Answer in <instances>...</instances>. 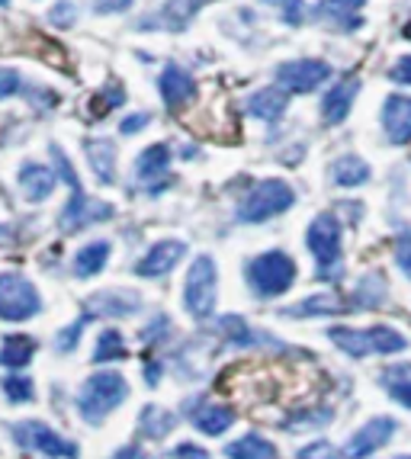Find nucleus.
Instances as JSON below:
<instances>
[{
  "mask_svg": "<svg viewBox=\"0 0 411 459\" xmlns=\"http://www.w3.org/2000/svg\"><path fill=\"white\" fill-rule=\"evenodd\" d=\"M126 398H129L126 376L116 369H103V373H93L84 383V389L77 392V411L87 424H100L107 421V414L116 411Z\"/></svg>",
  "mask_w": 411,
  "mask_h": 459,
  "instance_id": "nucleus-1",
  "label": "nucleus"
},
{
  "mask_svg": "<svg viewBox=\"0 0 411 459\" xmlns=\"http://www.w3.org/2000/svg\"><path fill=\"white\" fill-rule=\"evenodd\" d=\"M299 276V267L286 251H267V254H258L248 261L244 267V280L251 286L254 296L260 299H276L283 292H290L293 283H296Z\"/></svg>",
  "mask_w": 411,
  "mask_h": 459,
  "instance_id": "nucleus-2",
  "label": "nucleus"
},
{
  "mask_svg": "<svg viewBox=\"0 0 411 459\" xmlns=\"http://www.w3.org/2000/svg\"><path fill=\"white\" fill-rule=\"evenodd\" d=\"M293 206H296V190H293L286 180H280V177H270V180H260V184L241 199L238 222L258 225V222H267V219H276V215H283Z\"/></svg>",
  "mask_w": 411,
  "mask_h": 459,
  "instance_id": "nucleus-3",
  "label": "nucleus"
},
{
  "mask_svg": "<svg viewBox=\"0 0 411 459\" xmlns=\"http://www.w3.org/2000/svg\"><path fill=\"white\" fill-rule=\"evenodd\" d=\"M215 299H219V270L209 254H199L193 267L187 270V286H183V308L190 318L206 322L215 312Z\"/></svg>",
  "mask_w": 411,
  "mask_h": 459,
  "instance_id": "nucleus-4",
  "label": "nucleus"
},
{
  "mask_svg": "<svg viewBox=\"0 0 411 459\" xmlns=\"http://www.w3.org/2000/svg\"><path fill=\"white\" fill-rule=\"evenodd\" d=\"M305 245L315 254L319 276H337L341 273V245H344V225L337 222L335 212H319L309 225Z\"/></svg>",
  "mask_w": 411,
  "mask_h": 459,
  "instance_id": "nucleus-5",
  "label": "nucleus"
},
{
  "mask_svg": "<svg viewBox=\"0 0 411 459\" xmlns=\"http://www.w3.org/2000/svg\"><path fill=\"white\" fill-rule=\"evenodd\" d=\"M42 312V296L23 273H0V318L30 322Z\"/></svg>",
  "mask_w": 411,
  "mask_h": 459,
  "instance_id": "nucleus-6",
  "label": "nucleus"
},
{
  "mask_svg": "<svg viewBox=\"0 0 411 459\" xmlns=\"http://www.w3.org/2000/svg\"><path fill=\"white\" fill-rule=\"evenodd\" d=\"M335 74V68L325 58H293L276 68V84L286 93H312Z\"/></svg>",
  "mask_w": 411,
  "mask_h": 459,
  "instance_id": "nucleus-7",
  "label": "nucleus"
},
{
  "mask_svg": "<svg viewBox=\"0 0 411 459\" xmlns=\"http://www.w3.org/2000/svg\"><path fill=\"white\" fill-rule=\"evenodd\" d=\"M10 430H13L16 444L26 446V450H36V453H42V456H52V459H77V446L71 444L68 437H61L58 430H52L42 421H23Z\"/></svg>",
  "mask_w": 411,
  "mask_h": 459,
  "instance_id": "nucleus-8",
  "label": "nucleus"
},
{
  "mask_svg": "<svg viewBox=\"0 0 411 459\" xmlns=\"http://www.w3.org/2000/svg\"><path fill=\"white\" fill-rule=\"evenodd\" d=\"M113 212L116 209L109 206V203H103V199H91L84 190H74V196L65 203V209H61L58 225H61V231L74 235V231L87 229V225H97V222L113 219Z\"/></svg>",
  "mask_w": 411,
  "mask_h": 459,
  "instance_id": "nucleus-9",
  "label": "nucleus"
},
{
  "mask_svg": "<svg viewBox=\"0 0 411 459\" xmlns=\"http://www.w3.org/2000/svg\"><path fill=\"white\" fill-rule=\"evenodd\" d=\"M213 0H164L154 13L138 20V30H168V32H183L187 26L199 16V10L209 7Z\"/></svg>",
  "mask_w": 411,
  "mask_h": 459,
  "instance_id": "nucleus-10",
  "label": "nucleus"
},
{
  "mask_svg": "<svg viewBox=\"0 0 411 459\" xmlns=\"http://www.w3.org/2000/svg\"><path fill=\"white\" fill-rule=\"evenodd\" d=\"M136 180L138 186H145L148 193H161L171 186V145L158 142V145H148L145 152L136 158Z\"/></svg>",
  "mask_w": 411,
  "mask_h": 459,
  "instance_id": "nucleus-11",
  "label": "nucleus"
},
{
  "mask_svg": "<svg viewBox=\"0 0 411 459\" xmlns=\"http://www.w3.org/2000/svg\"><path fill=\"white\" fill-rule=\"evenodd\" d=\"M398 424L392 421V418H386V414H380V418H370V421L363 424V428L357 430V434L347 440V446H344V456L351 459H366L373 456L376 450H382V446L396 437Z\"/></svg>",
  "mask_w": 411,
  "mask_h": 459,
  "instance_id": "nucleus-12",
  "label": "nucleus"
},
{
  "mask_svg": "<svg viewBox=\"0 0 411 459\" xmlns=\"http://www.w3.org/2000/svg\"><path fill=\"white\" fill-rule=\"evenodd\" d=\"M158 91H161V100H164V107L168 109H187L197 100V81L187 68L180 65H164L161 68V77H158Z\"/></svg>",
  "mask_w": 411,
  "mask_h": 459,
  "instance_id": "nucleus-13",
  "label": "nucleus"
},
{
  "mask_svg": "<svg viewBox=\"0 0 411 459\" xmlns=\"http://www.w3.org/2000/svg\"><path fill=\"white\" fill-rule=\"evenodd\" d=\"M363 7L366 0H319L312 16L328 30L357 32L363 26Z\"/></svg>",
  "mask_w": 411,
  "mask_h": 459,
  "instance_id": "nucleus-14",
  "label": "nucleus"
},
{
  "mask_svg": "<svg viewBox=\"0 0 411 459\" xmlns=\"http://www.w3.org/2000/svg\"><path fill=\"white\" fill-rule=\"evenodd\" d=\"M183 254H187L183 241H177V238H164V241H158V245L148 247L145 257L136 264V276H145V280H154V276H168L171 270H174L177 264L183 261Z\"/></svg>",
  "mask_w": 411,
  "mask_h": 459,
  "instance_id": "nucleus-15",
  "label": "nucleus"
},
{
  "mask_svg": "<svg viewBox=\"0 0 411 459\" xmlns=\"http://www.w3.org/2000/svg\"><path fill=\"white\" fill-rule=\"evenodd\" d=\"M382 129L392 145H408L411 142V97L392 93L382 103Z\"/></svg>",
  "mask_w": 411,
  "mask_h": 459,
  "instance_id": "nucleus-16",
  "label": "nucleus"
},
{
  "mask_svg": "<svg viewBox=\"0 0 411 459\" xmlns=\"http://www.w3.org/2000/svg\"><path fill=\"white\" fill-rule=\"evenodd\" d=\"M16 184L23 190L26 203H46L48 196L55 193V184H58V174L46 168V164L39 161H26L16 174Z\"/></svg>",
  "mask_w": 411,
  "mask_h": 459,
  "instance_id": "nucleus-17",
  "label": "nucleus"
},
{
  "mask_svg": "<svg viewBox=\"0 0 411 459\" xmlns=\"http://www.w3.org/2000/svg\"><path fill=\"white\" fill-rule=\"evenodd\" d=\"M87 306L93 308L91 315H109V318H132L142 308V296L132 290H103L97 296L87 299Z\"/></svg>",
  "mask_w": 411,
  "mask_h": 459,
  "instance_id": "nucleus-18",
  "label": "nucleus"
},
{
  "mask_svg": "<svg viewBox=\"0 0 411 459\" xmlns=\"http://www.w3.org/2000/svg\"><path fill=\"white\" fill-rule=\"evenodd\" d=\"M360 93V81L357 77H351V81H341V84H335L331 91L321 97V119H325L328 126H337L347 119V113H351L354 100H357Z\"/></svg>",
  "mask_w": 411,
  "mask_h": 459,
  "instance_id": "nucleus-19",
  "label": "nucleus"
},
{
  "mask_svg": "<svg viewBox=\"0 0 411 459\" xmlns=\"http://www.w3.org/2000/svg\"><path fill=\"white\" fill-rule=\"evenodd\" d=\"M286 107H290V103H286V93L276 91V87H260V91H254L251 97H248V113L267 126L280 123Z\"/></svg>",
  "mask_w": 411,
  "mask_h": 459,
  "instance_id": "nucleus-20",
  "label": "nucleus"
},
{
  "mask_svg": "<svg viewBox=\"0 0 411 459\" xmlns=\"http://www.w3.org/2000/svg\"><path fill=\"white\" fill-rule=\"evenodd\" d=\"M87 164L103 186L116 184V145L109 138H87Z\"/></svg>",
  "mask_w": 411,
  "mask_h": 459,
  "instance_id": "nucleus-21",
  "label": "nucleus"
},
{
  "mask_svg": "<svg viewBox=\"0 0 411 459\" xmlns=\"http://www.w3.org/2000/svg\"><path fill=\"white\" fill-rule=\"evenodd\" d=\"M190 421H193V428L203 430V434L219 437L235 424V411H232L229 405H215V402H209V405H199L197 411L190 414Z\"/></svg>",
  "mask_w": 411,
  "mask_h": 459,
  "instance_id": "nucleus-22",
  "label": "nucleus"
},
{
  "mask_svg": "<svg viewBox=\"0 0 411 459\" xmlns=\"http://www.w3.org/2000/svg\"><path fill=\"white\" fill-rule=\"evenodd\" d=\"M36 351H39V341L32 334H7L4 344H0V367L23 369L36 357Z\"/></svg>",
  "mask_w": 411,
  "mask_h": 459,
  "instance_id": "nucleus-23",
  "label": "nucleus"
},
{
  "mask_svg": "<svg viewBox=\"0 0 411 459\" xmlns=\"http://www.w3.org/2000/svg\"><path fill=\"white\" fill-rule=\"evenodd\" d=\"M109 241H91V245H84L81 251L74 254V276L77 280H91V276H97L100 270L109 264Z\"/></svg>",
  "mask_w": 411,
  "mask_h": 459,
  "instance_id": "nucleus-24",
  "label": "nucleus"
},
{
  "mask_svg": "<svg viewBox=\"0 0 411 459\" xmlns=\"http://www.w3.org/2000/svg\"><path fill=\"white\" fill-rule=\"evenodd\" d=\"M373 177V168L357 158V154H341L335 164H331V180L337 186H363L366 180Z\"/></svg>",
  "mask_w": 411,
  "mask_h": 459,
  "instance_id": "nucleus-25",
  "label": "nucleus"
},
{
  "mask_svg": "<svg viewBox=\"0 0 411 459\" xmlns=\"http://www.w3.org/2000/svg\"><path fill=\"white\" fill-rule=\"evenodd\" d=\"M225 456L229 459H280L276 446L260 434H244L238 437L235 444L225 446Z\"/></svg>",
  "mask_w": 411,
  "mask_h": 459,
  "instance_id": "nucleus-26",
  "label": "nucleus"
},
{
  "mask_svg": "<svg viewBox=\"0 0 411 459\" xmlns=\"http://www.w3.org/2000/svg\"><path fill=\"white\" fill-rule=\"evenodd\" d=\"M174 428H177V414L164 411L158 405L142 408V414H138V434L148 437V440H164Z\"/></svg>",
  "mask_w": 411,
  "mask_h": 459,
  "instance_id": "nucleus-27",
  "label": "nucleus"
},
{
  "mask_svg": "<svg viewBox=\"0 0 411 459\" xmlns=\"http://www.w3.org/2000/svg\"><path fill=\"white\" fill-rule=\"evenodd\" d=\"M328 337H331V344H337L347 357H354V360H363V357L373 353V347H370V334H366V331L341 328V325H335V328H328Z\"/></svg>",
  "mask_w": 411,
  "mask_h": 459,
  "instance_id": "nucleus-28",
  "label": "nucleus"
},
{
  "mask_svg": "<svg viewBox=\"0 0 411 459\" xmlns=\"http://www.w3.org/2000/svg\"><path fill=\"white\" fill-rule=\"evenodd\" d=\"M337 312H344V302L335 292H319V296H309L286 308V315H293V318H319V315H337Z\"/></svg>",
  "mask_w": 411,
  "mask_h": 459,
  "instance_id": "nucleus-29",
  "label": "nucleus"
},
{
  "mask_svg": "<svg viewBox=\"0 0 411 459\" xmlns=\"http://www.w3.org/2000/svg\"><path fill=\"white\" fill-rule=\"evenodd\" d=\"M382 385L402 408H411V363H396L382 373Z\"/></svg>",
  "mask_w": 411,
  "mask_h": 459,
  "instance_id": "nucleus-30",
  "label": "nucleus"
},
{
  "mask_svg": "<svg viewBox=\"0 0 411 459\" xmlns=\"http://www.w3.org/2000/svg\"><path fill=\"white\" fill-rule=\"evenodd\" d=\"M386 299V280L380 273L363 276V283L357 286V292L351 296L354 312H366V308H376Z\"/></svg>",
  "mask_w": 411,
  "mask_h": 459,
  "instance_id": "nucleus-31",
  "label": "nucleus"
},
{
  "mask_svg": "<svg viewBox=\"0 0 411 459\" xmlns=\"http://www.w3.org/2000/svg\"><path fill=\"white\" fill-rule=\"evenodd\" d=\"M126 337L116 328L100 331L97 347H93V363H109V360H126Z\"/></svg>",
  "mask_w": 411,
  "mask_h": 459,
  "instance_id": "nucleus-32",
  "label": "nucleus"
},
{
  "mask_svg": "<svg viewBox=\"0 0 411 459\" xmlns=\"http://www.w3.org/2000/svg\"><path fill=\"white\" fill-rule=\"evenodd\" d=\"M366 334H370L373 353H382V357H389V353H402L405 347H408V341H405L396 328H389V325H373V328H366Z\"/></svg>",
  "mask_w": 411,
  "mask_h": 459,
  "instance_id": "nucleus-33",
  "label": "nucleus"
},
{
  "mask_svg": "<svg viewBox=\"0 0 411 459\" xmlns=\"http://www.w3.org/2000/svg\"><path fill=\"white\" fill-rule=\"evenodd\" d=\"M122 103H126V87H122L119 81H113V84H107L103 91L91 97V119H100V116L113 113V109H119Z\"/></svg>",
  "mask_w": 411,
  "mask_h": 459,
  "instance_id": "nucleus-34",
  "label": "nucleus"
},
{
  "mask_svg": "<svg viewBox=\"0 0 411 459\" xmlns=\"http://www.w3.org/2000/svg\"><path fill=\"white\" fill-rule=\"evenodd\" d=\"M0 389H4V395H7L13 405H20V402H32V398H36V389H32V383L26 379V376H7V379L0 383Z\"/></svg>",
  "mask_w": 411,
  "mask_h": 459,
  "instance_id": "nucleus-35",
  "label": "nucleus"
},
{
  "mask_svg": "<svg viewBox=\"0 0 411 459\" xmlns=\"http://www.w3.org/2000/svg\"><path fill=\"white\" fill-rule=\"evenodd\" d=\"M267 7L280 10V20L286 26H302L305 20V0H264Z\"/></svg>",
  "mask_w": 411,
  "mask_h": 459,
  "instance_id": "nucleus-36",
  "label": "nucleus"
},
{
  "mask_svg": "<svg viewBox=\"0 0 411 459\" xmlns=\"http://www.w3.org/2000/svg\"><path fill=\"white\" fill-rule=\"evenodd\" d=\"M48 152H52V161H55V170H58V177H61V184H68L71 190H81V180H77L74 168H71V161L65 158V152H61L55 142L48 145Z\"/></svg>",
  "mask_w": 411,
  "mask_h": 459,
  "instance_id": "nucleus-37",
  "label": "nucleus"
},
{
  "mask_svg": "<svg viewBox=\"0 0 411 459\" xmlns=\"http://www.w3.org/2000/svg\"><path fill=\"white\" fill-rule=\"evenodd\" d=\"M77 20V7L71 4V0H61V4H55L52 13H48V23L58 26V30H68V26H74Z\"/></svg>",
  "mask_w": 411,
  "mask_h": 459,
  "instance_id": "nucleus-38",
  "label": "nucleus"
},
{
  "mask_svg": "<svg viewBox=\"0 0 411 459\" xmlns=\"http://www.w3.org/2000/svg\"><path fill=\"white\" fill-rule=\"evenodd\" d=\"M396 264H398V270L411 280V231L408 229L396 238Z\"/></svg>",
  "mask_w": 411,
  "mask_h": 459,
  "instance_id": "nucleus-39",
  "label": "nucleus"
},
{
  "mask_svg": "<svg viewBox=\"0 0 411 459\" xmlns=\"http://www.w3.org/2000/svg\"><path fill=\"white\" fill-rule=\"evenodd\" d=\"M87 318H81V322H74L71 328H65L58 334V341H55V347H58V353H71L77 347V341H81V331H84Z\"/></svg>",
  "mask_w": 411,
  "mask_h": 459,
  "instance_id": "nucleus-40",
  "label": "nucleus"
},
{
  "mask_svg": "<svg viewBox=\"0 0 411 459\" xmlns=\"http://www.w3.org/2000/svg\"><path fill=\"white\" fill-rule=\"evenodd\" d=\"M23 91V77H20V71L13 68H0V100L13 97V93Z\"/></svg>",
  "mask_w": 411,
  "mask_h": 459,
  "instance_id": "nucleus-41",
  "label": "nucleus"
},
{
  "mask_svg": "<svg viewBox=\"0 0 411 459\" xmlns=\"http://www.w3.org/2000/svg\"><path fill=\"white\" fill-rule=\"evenodd\" d=\"M299 459H341V453L328 444V440H315V444L299 450Z\"/></svg>",
  "mask_w": 411,
  "mask_h": 459,
  "instance_id": "nucleus-42",
  "label": "nucleus"
},
{
  "mask_svg": "<svg viewBox=\"0 0 411 459\" xmlns=\"http://www.w3.org/2000/svg\"><path fill=\"white\" fill-rule=\"evenodd\" d=\"M168 331H171V322L164 318V315H158V318H154V322L138 334V341H142V344H158V341H164Z\"/></svg>",
  "mask_w": 411,
  "mask_h": 459,
  "instance_id": "nucleus-43",
  "label": "nucleus"
},
{
  "mask_svg": "<svg viewBox=\"0 0 411 459\" xmlns=\"http://www.w3.org/2000/svg\"><path fill=\"white\" fill-rule=\"evenodd\" d=\"M148 123H152V113H132L122 119L119 129H122V135H136V132H142Z\"/></svg>",
  "mask_w": 411,
  "mask_h": 459,
  "instance_id": "nucleus-44",
  "label": "nucleus"
},
{
  "mask_svg": "<svg viewBox=\"0 0 411 459\" xmlns=\"http://www.w3.org/2000/svg\"><path fill=\"white\" fill-rule=\"evenodd\" d=\"M389 77H392L396 84H408L411 87V55H402V58L389 68Z\"/></svg>",
  "mask_w": 411,
  "mask_h": 459,
  "instance_id": "nucleus-45",
  "label": "nucleus"
},
{
  "mask_svg": "<svg viewBox=\"0 0 411 459\" xmlns=\"http://www.w3.org/2000/svg\"><path fill=\"white\" fill-rule=\"evenodd\" d=\"M136 0H93V10L97 13H126Z\"/></svg>",
  "mask_w": 411,
  "mask_h": 459,
  "instance_id": "nucleus-46",
  "label": "nucleus"
},
{
  "mask_svg": "<svg viewBox=\"0 0 411 459\" xmlns=\"http://www.w3.org/2000/svg\"><path fill=\"white\" fill-rule=\"evenodd\" d=\"M174 456L177 459H209L206 456V450H199V446H193V444H180L174 450Z\"/></svg>",
  "mask_w": 411,
  "mask_h": 459,
  "instance_id": "nucleus-47",
  "label": "nucleus"
},
{
  "mask_svg": "<svg viewBox=\"0 0 411 459\" xmlns=\"http://www.w3.org/2000/svg\"><path fill=\"white\" fill-rule=\"evenodd\" d=\"M113 459H152V453H145L138 444H129V446H122Z\"/></svg>",
  "mask_w": 411,
  "mask_h": 459,
  "instance_id": "nucleus-48",
  "label": "nucleus"
},
{
  "mask_svg": "<svg viewBox=\"0 0 411 459\" xmlns=\"http://www.w3.org/2000/svg\"><path fill=\"white\" fill-rule=\"evenodd\" d=\"M328 421H331V414H321V418H312V421H309V424H328ZM286 428H305V421H290V424H286Z\"/></svg>",
  "mask_w": 411,
  "mask_h": 459,
  "instance_id": "nucleus-49",
  "label": "nucleus"
},
{
  "mask_svg": "<svg viewBox=\"0 0 411 459\" xmlns=\"http://www.w3.org/2000/svg\"><path fill=\"white\" fill-rule=\"evenodd\" d=\"M0 241H7V225H0Z\"/></svg>",
  "mask_w": 411,
  "mask_h": 459,
  "instance_id": "nucleus-50",
  "label": "nucleus"
},
{
  "mask_svg": "<svg viewBox=\"0 0 411 459\" xmlns=\"http://www.w3.org/2000/svg\"><path fill=\"white\" fill-rule=\"evenodd\" d=\"M405 39H411V20H408V26H405Z\"/></svg>",
  "mask_w": 411,
  "mask_h": 459,
  "instance_id": "nucleus-51",
  "label": "nucleus"
},
{
  "mask_svg": "<svg viewBox=\"0 0 411 459\" xmlns=\"http://www.w3.org/2000/svg\"><path fill=\"white\" fill-rule=\"evenodd\" d=\"M7 4H10V0H0V7H7Z\"/></svg>",
  "mask_w": 411,
  "mask_h": 459,
  "instance_id": "nucleus-52",
  "label": "nucleus"
},
{
  "mask_svg": "<svg viewBox=\"0 0 411 459\" xmlns=\"http://www.w3.org/2000/svg\"><path fill=\"white\" fill-rule=\"evenodd\" d=\"M398 459H411V456H398Z\"/></svg>",
  "mask_w": 411,
  "mask_h": 459,
  "instance_id": "nucleus-53",
  "label": "nucleus"
}]
</instances>
